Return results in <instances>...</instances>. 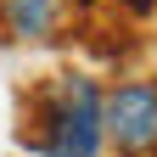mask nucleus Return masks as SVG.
Masks as SVG:
<instances>
[{"label": "nucleus", "instance_id": "obj_1", "mask_svg": "<svg viewBox=\"0 0 157 157\" xmlns=\"http://www.w3.org/2000/svg\"><path fill=\"white\" fill-rule=\"evenodd\" d=\"M28 146L45 151V157H101V95H95L90 78L62 73V78L45 84V95H39V129H34Z\"/></svg>", "mask_w": 157, "mask_h": 157}, {"label": "nucleus", "instance_id": "obj_2", "mask_svg": "<svg viewBox=\"0 0 157 157\" xmlns=\"http://www.w3.org/2000/svg\"><path fill=\"white\" fill-rule=\"evenodd\" d=\"M101 135L124 157L157 151V90L151 84H118L101 101Z\"/></svg>", "mask_w": 157, "mask_h": 157}, {"label": "nucleus", "instance_id": "obj_3", "mask_svg": "<svg viewBox=\"0 0 157 157\" xmlns=\"http://www.w3.org/2000/svg\"><path fill=\"white\" fill-rule=\"evenodd\" d=\"M67 0H0V17L17 39H45L56 23H62Z\"/></svg>", "mask_w": 157, "mask_h": 157}]
</instances>
